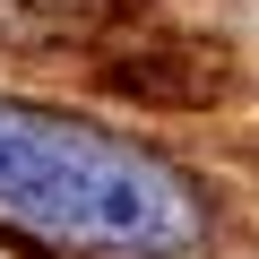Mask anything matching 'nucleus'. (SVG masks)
<instances>
[{
  "label": "nucleus",
  "mask_w": 259,
  "mask_h": 259,
  "mask_svg": "<svg viewBox=\"0 0 259 259\" xmlns=\"http://www.w3.org/2000/svg\"><path fill=\"white\" fill-rule=\"evenodd\" d=\"M0 216L78 259H199L207 207L156 147L0 95Z\"/></svg>",
  "instance_id": "obj_1"
}]
</instances>
